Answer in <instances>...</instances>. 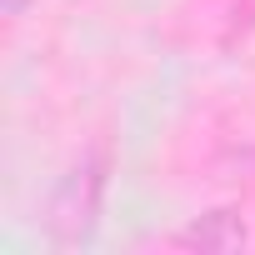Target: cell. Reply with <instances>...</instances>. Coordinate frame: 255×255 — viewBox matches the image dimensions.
Instances as JSON below:
<instances>
[{
  "label": "cell",
  "mask_w": 255,
  "mask_h": 255,
  "mask_svg": "<svg viewBox=\"0 0 255 255\" xmlns=\"http://www.w3.org/2000/svg\"><path fill=\"white\" fill-rule=\"evenodd\" d=\"M100 195H105V160L100 155H90V160H80V165H70L60 175V185L50 195V215H45L55 245H80L95 230Z\"/></svg>",
  "instance_id": "1"
},
{
  "label": "cell",
  "mask_w": 255,
  "mask_h": 255,
  "mask_svg": "<svg viewBox=\"0 0 255 255\" xmlns=\"http://www.w3.org/2000/svg\"><path fill=\"white\" fill-rule=\"evenodd\" d=\"M180 250H205V255H235L250 245V225L240 210H210V215H195L180 235H175Z\"/></svg>",
  "instance_id": "2"
},
{
  "label": "cell",
  "mask_w": 255,
  "mask_h": 255,
  "mask_svg": "<svg viewBox=\"0 0 255 255\" xmlns=\"http://www.w3.org/2000/svg\"><path fill=\"white\" fill-rule=\"evenodd\" d=\"M0 10H5V15H10V20H20V15H25V10H30V0H0Z\"/></svg>",
  "instance_id": "3"
}]
</instances>
